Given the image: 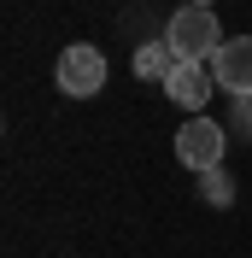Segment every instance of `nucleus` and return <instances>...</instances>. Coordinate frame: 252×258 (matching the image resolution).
I'll list each match as a JSON object with an SVG mask.
<instances>
[{"label":"nucleus","instance_id":"f257e3e1","mask_svg":"<svg viewBox=\"0 0 252 258\" xmlns=\"http://www.w3.org/2000/svg\"><path fill=\"white\" fill-rule=\"evenodd\" d=\"M164 47L176 53V64H200V59H211V53L223 47V41H217V18H211V6H182V12L164 24Z\"/></svg>","mask_w":252,"mask_h":258},{"label":"nucleus","instance_id":"f03ea898","mask_svg":"<svg viewBox=\"0 0 252 258\" xmlns=\"http://www.w3.org/2000/svg\"><path fill=\"white\" fill-rule=\"evenodd\" d=\"M176 159L188 164V170H217L223 164V123H211V117H188V123L176 129Z\"/></svg>","mask_w":252,"mask_h":258},{"label":"nucleus","instance_id":"7ed1b4c3","mask_svg":"<svg viewBox=\"0 0 252 258\" xmlns=\"http://www.w3.org/2000/svg\"><path fill=\"white\" fill-rule=\"evenodd\" d=\"M59 88H65V94H77V100L100 94V88H106V59H100V47H88V41L65 47V53H59Z\"/></svg>","mask_w":252,"mask_h":258},{"label":"nucleus","instance_id":"20e7f679","mask_svg":"<svg viewBox=\"0 0 252 258\" xmlns=\"http://www.w3.org/2000/svg\"><path fill=\"white\" fill-rule=\"evenodd\" d=\"M211 77L235 100H252V35H235V41H223L211 53Z\"/></svg>","mask_w":252,"mask_h":258},{"label":"nucleus","instance_id":"39448f33","mask_svg":"<svg viewBox=\"0 0 252 258\" xmlns=\"http://www.w3.org/2000/svg\"><path fill=\"white\" fill-rule=\"evenodd\" d=\"M211 88H217V77H211V71H200V64H176L170 77H164V94H170L176 106H182V112H194V117L205 112Z\"/></svg>","mask_w":252,"mask_h":258},{"label":"nucleus","instance_id":"423d86ee","mask_svg":"<svg viewBox=\"0 0 252 258\" xmlns=\"http://www.w3.org/2000/svg\"><path fill=\"white\" fill-rule=\"evenodd\" d=\"M176 71V53L164 47V41H147L141 53H135V77H147V82H164Z\"/></svg>","mask_w":252,"mask_h":258},{"label":"nucleus","instance_id":"0eeeda50","mask_svg":"<svg viewBox=\"0 0 252 258\" xmlns=\"http://www.w3.org/2000/svg\"><path fill=\"white\" fill-rule=\"evenodd\" d=\"M200 194H205V206H229V200H235V182L223 176V164L200 176Z\"/></svg>","mask_w":252,"mask_h":258},{"label":"nucleus","instance_id":"6e6552de","mask_svg":"<svg viewBox=\"0 0 252 258\" xmlns=\"http://www.w3.org/2000/svg\"><path fill=\"white\" fill-rule=\"evenodd\" d=\"M240 129L252 135V100H240Z\"/></svg>","mask_w":252,"mask_h":258},{"label":"nucleus","instance_id":"1a4fd4ad","mask_svg":"<svg viewBox=\"0 0 252 258\" xmlns=\"http://www.w3.org/2000/svg\"><path fill=\"white\" fill-rule=\"evenodd\" d=\"M188 6H211V0H188Z\"/></svg>","mask_w":252,"mask_h":258}]
</instances>
